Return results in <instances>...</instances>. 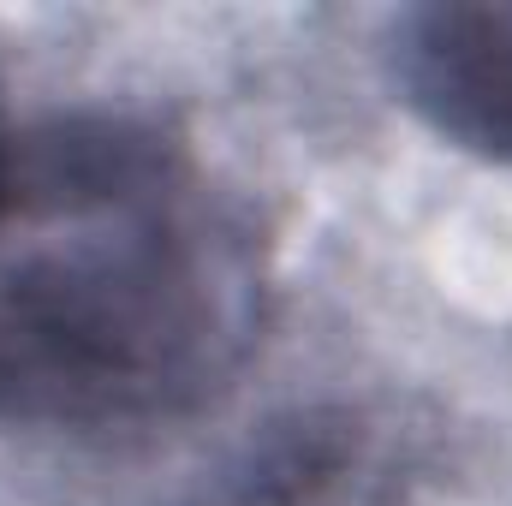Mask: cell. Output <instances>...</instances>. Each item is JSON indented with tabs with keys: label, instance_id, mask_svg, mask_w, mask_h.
Returning a JSON list of instances; mask_svg holds the SVG:
<instances>
[{
	"label": "cell",
	"instance_id": "7a4b0ae2",
	"mask_svg": "<svg viewBox=\"0 0 512 506\" xmlns=\"http://www.w3.org/2000/svg\"><path fill=\"white\" fill-rule=\"evenodd\" d=\"M393 78L447 143L512 161V0L405 12L393 24Z\"/></svg>",
	"mask_w": 512,
	"mask_h": 506
},
{
	"label": "cell",
	"instance_id": "277c9868",
	"mask_svg": "<svg viewBox=\"0 0 512 506\" xmlns=\"http://www.w3.org/2000/svg\"><path fill=\"white\" fill-rule=\"evenodd\" d=\"M12 149H18V126L0 120V191H6V173H12Z\"/></svg>",
	"mask_w": 512,
	"mask_h": 506
},
{
	"label": "cell",
	"instance_id": "6da1fadb",
	"mask_svg": "<svg viewBox=\"0 0 512 506\" xmlns=\"http://www.w3.org/2000/svg\"><path fill=\"white\" fill-rule=\"evenodd\" d=\"M256 245L131 120L18 131L0 191V423L102 429L209 399L256 340Z\"/></svg>",
	"mask_w": 512,
	"mask_h": 506
},
{
	"label": "cell",
	"instance_id": "3957f363",
	"mask_svg": "<svg viewBox=\"0 0 512 506\" xmlns=\"http://www.w3.org/2000/svg\"><path fill=\"white\" fill-rule=\"evenodd\" d=\"M352 447L358 435L346 417H298L274 429L262 447H251L245 465L227 471V489L215 506H298L352 465Z\"/></svg>",
	"mask_w": 512,
	"mask_h": 506
}]
</instances>
